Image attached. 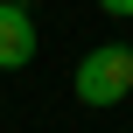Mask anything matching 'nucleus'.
<instances>
[{
    "label": "nucleus",
    "mask_w": 133,
    "mask_h": 133,
    "mask_svg": "<svg viewBox=\"0 0 133 133\" xmlns=\"http://www.w3.org/2000/svg\"><path fill=\"white\" fill-rule=\"evenodd\" d=\"M98 7H105L112 21H133V0H98Z\"/></svg>",
    "instance_id": "3"
},
{
    "label": "nucleus",
    "mask_w": 133,
    "mask_h": 133,
    "mask_svg": "<svg viewBox=\"0 0 133 133\" xmlns=\"http://www.w3.org/2000/svg\"><path fill=\"white\" fill-rule=\"evenodd\" d=\"M35 63V7L28 0H0V70Z\"/></svg>",
    "instance_id": "2"
},
{
    "label": "nucleus",
    "mask_w": 133,
    "mask_h": 133,
    "mask_svg": "<svg viewBox=\"0 0 133 133\" xmlns=\"http://www.w3.org/2000/svg\"><path fill=\"white\" fill-rule=\"evenodd\" d=\"M70 91H77V105H119V98H133V42L84 49V63L70 70Z\"/></svg>",
    "instance_id": "1"
}]
</instances>
